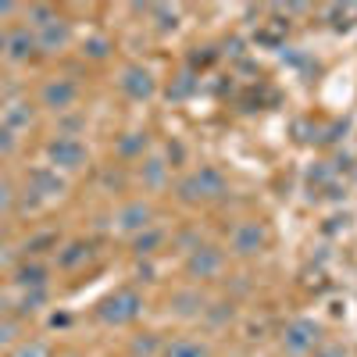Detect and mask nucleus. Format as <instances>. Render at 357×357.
<instances>
[{"label": "nucleus", "instance_id": "obj_16", "mask_svg": "<svg viewBox=\"0 0 357 357\" xmlns=\"http://www.w3.org/2000/svg\"><path fill=\"white\" fill-rule=\"evenodd\" d=\"M15 336H18V321L4 318V321H0V347H8V343H15Z\"/></svg>", "mask_w": 357, "mask_h": 357}, {"label": "nucleus", "instance_id": "obj_3", "mask_svg": "<svg viewBox=\"0 0 357 357\" xmlns=\"http://www.w3.org/2000/svg\"><path fill=\"white\" fill-rule=\"evenodd\" d=\"M75 97H79V89L68 79H54V82L43 86V104L54 107V111H68L75 104Z\"/></svg>", "mask_w": 357, "mask_h": 357}, {"label": "nucleus", "instance_id": "obj_1", "mask_svg": "<svg viewBox=\"0 0 357 357\" xmlns=\"http://www.w3.org/2000/svg\"><path fill=\"white\" fill-rule=\"evenodd\" d=\"M139 311H143V301L136 289H118L114 296H107L100 304V318L107 325H129L132 318H139Z\"/></svg>", "mask_w": 357, "mask_h": 357}, {"label": "nucleus", "instance_id": "obj_14", "mask_svg": "<svg viewBox=\"0 0 357 357\" xmlns=\"http://www.w3.org/2000/svg\"><path fill=\"white\" fill-rule=\"evenodd\" d=\"M168 357H207V350L200 343H175L168 350Z\"/></svg>", "mask_w": 357, "mask_h": 357}, {"label": "nucleus", "instance_id": "obj_20", "mask_svg": "<svg viewBox=\"0 0 357 357\" xmlns=\"http://www.w3.org/2000/svg\"><path fill=\"white\" fill-rule=\"evenodd\" d=\"M72 357H75V354H72Z\"/></svg>", "mask_w": 357, "mask_h": 357}, {"label": "nucleus", "instance_id": "obj_8", "mask_svg": "<svg viewBox=\"0 0 357 357\" xmlns=\"http://www.w3.org/2000/svg\"><path fill=\"white\" fill-rule=\"evenodd\" d=\"M318 343V329L311 321H296L293 329H289V336H286V347L289 350H296V354H304V350H311Z\"/></svg>", "mask_w": 357, "mask_h": 357}, {"label": "nucleus", "instance_id": "obj_13", "mask_svg": "<svg viewBox=\"0 0 357 357\" xmlns=\"http://www.w3.org/2000/svg\"><path fill=\"white\" fill-rule=\"evenodd\" d=\"M11 357H54V354H50V343H43V340H29V343H18Z\"/></svg>", "mask_w": 357, "mask_h": 357}, {"label": "nucleus", "instance_id": "obj_6", "mask_svg": "<svg viewBox=\"0 0 357 357\" xmlns=\"http://www.w3.org/2000/svg\"><path fill=\"white\" fill-rule=\"evenodd\" d=\"M151 225V207L146 204H126L118 211V229L122 232H136V229H146Z\"/></svg>", "mask_w": 357, "mask_h": 357}, {"label": "nucleus", "instance_id": "obj_7", "mask_svg": "<svg viewBox=\"0 0 357 357\" xmlns=\"http://www.w3.org/2000/svg\"><path fill=\"white\" fill-rule=\"evenodd\" d=\"M261 243H264V232L254 222L250 225H240V229H236V236H232V250L236 254H257Z\"/></svg>", "mask_w": 357, "mask_h": 357}, {"label": "nucleus", "instance_id": "obj_11", "mask_svg": "<svg viewBox=\"0 0 357 357\" xmlns=\"http://www.w3.org/2000/svg\"><path fill=\"white\" fill-rule=\"evenodd\" d=\"M15 279H18V286H25V289H43V286H47V268H43V264H22L18 272H15Z\"/></svg>", "mask_w": 357, "mask_h": 357}, {"label": "nucleus", "instance_id": "obj_9", "mask_svg": "<svg viewBox=\"0 0 357 357\" xmlns=\"http://www.w3.org/2000/svg\"><path fill=\"white\" fill-rule=\"evenodd\" d=\"M36 43H40L43 50H57V47H65V43H68V25H65L61 18H54L50 25H43V29H40Z\"/></svg>", "mask_w": 357, "mask_h": 357}, {"label": "nucleus", "instance_id": "obj_2", "mask_svg": "<svg viewBox=\"0 0 357 357\" xmlns=\"http://www.w3.org/2000/svg\"><path fill=\"white\" fill-rule=\"evenodd\" d=\"M47 158L54 161V168H79L86 161V146L75 136H57L47 146Z\"/></svg>", "mask_w": 357, "mask_h": 357}, {"label": "nucleus", "instance_id": "obj_17", "mask_svg": "<svg viewBox=\"0 0 357 357\" xmlns=\"http://www.w3.org/2000/svg\"><path fill=\"white\" fill-rule=\"evenodd\" d=\"M11 146H15V129L0 122V154H11Z\"/></svg>", "mask_w": 357, "mask_h": 357}, {"label": "nucleus", "instance_id": "obj_15", "mask_svg": "<svg viewBox=\"0 0 357 357\" xmlns=\"http://www.w3.org/2000/svg\"><path fill=\"white\" fill-rule=\"evenodd\" d=\"M47 301V289H29L25 296H22V311H29V314H33V311H40V304Z\"/></svg>", "mask_w": 357, "mask_h": 357}, {"label": "nucleus", "instance_id": "obj_4", "mask_svg": "<svg viewBox=\"0 0 357 357\" xmlns=\"http://www.w3.org/2000/svg\"><path fill=\"white\" fill-rule=\"evenodd\" d=\"M122 89H126L132 100H143V97L154 93V79H151V72H146V68H129L122 75Z\"/></svg>", "mask_w": 357, "mask_h": 357}, {"label": "nucleus", "instance_id": "obj_5", "mask_svg": "<svg viewBox=\"0 0 357 357\" xmlns=\"http://www.w3.org/2000/svg\"><path fill=\"white\" fill-rule=\"evenodd\" d=\"M190 272H193V275H200V279H211V275H218V272H222V254H218L215 247H204V250H197V254L190 257Z\"/></svg>", "mask_w": 357, "mask_h": 357}, {"label": "nucleus", "instance_id": "obj_19", "mask_svg": "<svg viewBox=\"0 0 357 357\" xmlns=\"http://www.w3.org/2000/svg\"><path fill=\"white\" fill-rule=\"evenodd\" d=\"M318 357H340V354H336V350H321Z\"/></svg>", "mask_w": 357, "mask_h": 357}, {"label": "nucleus", "instance_id": "obj_18", "mask_svg": "<svg viewBox=\"0 0 357 357\" xmlns=\"http://www.w3.org/2000/svg\"><path fill=\"white\" fill-rule=\"evenodd\" d=\"M11 200H15L11 186H8V183H0V211H8V207H11Z\"/></svg>", "mask_w": 357, "mask_h": 357}, {"label": "nucleus", "instance_id": "obj_10", "mask_svg": "<svg viewBox=\"0 0 357 357\" xmlns=\"http://www.w3.org/2000/svg\"><path fill=\"white\" fill-rule=\"evenodd\" d=\"M4 47H8V54L15 57V61H22V57H29L33 54V47H36V36L29 33V29L22 25V29H15V33L4 40Z\"/></svg>", "mask_w": 357, "mask_h": 357}, {"label": "nucleus", "instance_id": "obj_12", "mask_svg": "<svg viewBox=\"0 0 357 357\" xmlns=\"http://www.w3.org/2000/svg\"><path fill=\"white\" fill-rule=\"evenodd\" d=\"M86 257H89V247L86 243H72V247H65L61 254H57V264H61L65 272H75Z\"/></svg>", "mask_w": 357, "mask_h": 357}]
</instances>
